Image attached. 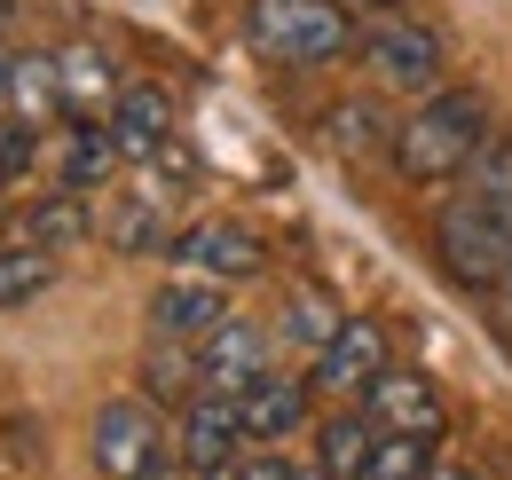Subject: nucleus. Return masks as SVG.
<instances>
[{
	"mask_svg": "<svg viewBox=\"0 0 512 480\" xmlns=\"http://www.w3.org/2000/svg\"><path fill=\"white\" fill-rule=\"evenodd\" d=\"M489 134H497V111H489V95L481 87H434V95H418V111L394 126V174L402 181H465L473 174V158L489 150Z\"/></svg>",
	"mask_w": 512,
	"mask_h": 480,
	"instance_id": "f257e3e1",
	"label": "nucleus"
},
{
	"mask_svg": "<svg viewBox=\"0 0 512 480\" xmlns=\"http://www.w3.org/2000/svg\"><path fill=\"white\" fill-rule=\"evenodd\" d=\"M363 40L347 0H245V48L276 71H323L347 63Z\"/></svg>",
	"mask_w": 512,
	"mask_h": 480,
	"instance_id": "f03ea898",
	"label": "nucleus"
},
{
	"mask_svg": "<svg viewBox=\"0 0 512 480\" xmlns=\"http://www.w3.org/2000/svg\"><path fill=\"white\" fill-rule=\"evenodd\" d=\"M434 260L465 292H512V213H497L473 189L442 197L434 205Z\"/></svg>",
	"mask_w": 512,
	"mask_h": 480,
	"instance_id": "7ed1b4c3",
	"label": "nucleus"
},
{
	"mask_svg": "<svg viewBox=\"0 0 512 480\" xmlns=\"http://www.w3.org/2000/svg\"><path fill=\"white\" fill-rule=\"evenodd\" d=\"M87 457H95L103 480H174L182 473V449H174V433H166L150 394H111L95 410V425H87Z\"/></svg>",
	"mask_w": 512,
	"mask_h": 480,
	"instance_id": "20e7f679",
	"label": "nucleus"
},
{
	"mask_svg": "<svg viewBox=\"0 0 512 480\" xmlns=\"http://www.w3.org/2000/svg\"><path fill=\"white\" fill-rule=\"evenodd\" d=\"M355 63H363V79H371L379 95H434V87H449V40L434 24H418V16L363 24Z\"/></svg>",
	"mask_w": 512,
	"mask_h": 480,
	"instance_id": "39448f33",
	"label": "nucleus"
},
{
	"mask_svg": "<svg viewBox=\"0 0 512 480\" xmlns=\"http://www.w3.org/2000/svg\"><path fill=\"white\" fill-rule=\"evenodd\" d=\"M166 260H174L182 276H213V284H253V276H268V244H260V229L229 221V213L190 221L182 237L166 244Z\"/></svg>",
	"mask_w": 512,
	"mask_h": 480,
	"instance_id": "423d86ee",
	"label": "nucleus"
},
{
	"mask_svg": "<svg viewBox=\"0 0 512 480\" xmlns=\"http://www.w3.org/2000/svg\"><path fill=\"white\" fill-rule=\"evenodd\" d=\"M386 370V323L371 315H347L339 331H331V347L308 355V386H316L323 402H363V386Z\"/></svg>",
	"mask_w": 512,
	"mask_h": 480,
	"instance_id": "0eeeda50",
	"label": "nucleus"
},
{
	"mask_svg": "<svg viewBox=\"0 0 512 480\" xmlns=\"http://www.w3.org/2000/svg\"><path fill=\"white\" fill-rule=\"evenodd\" d=\"M276 370V331H260V323H245V315H229L221 331H205L197 339V378H205V394H245V386H260Z\"/></svg>",
	"mask_w": 512,
	"mask_h": 480,
	"instance_id": "6e6552de",
	"label": "nucleus"
},
{
	"mask_svg": "<svg viewBox=\"0 0 512 480\" xmlns=\"http://www.w3.org/2000/svg\"><path fill=\"white\" fill-rule=\"evenodd\" d=\"M174 449H182V473L205 480V473H229L253 441H245V418H237L229 394H197L182 410V425H174Z\"/></svg>",
	"mask_w": 512,
	"mask_h": 480,
	"instance_id": "1a4fd4ad",
	"label": "nucleus"
},
{
	"mask_svg": "<svg viewBox=\"0 0 512 480\" xmlns=\"http://www.w3.org/2000/svg\"><path fill=\"white\" fill-rule=\"evenodd\" d=\"M229 323V292L213 284V276H166L158 292H150V307H142V331L150 339H182V347H197L205 331H221Z\"/></svg>",
	"mask_w": 512,
	"mask_h": 480,
	"instance_id": "9d476101",
	"label": "nucleus"
},
{
	"mask_svg": "<svg viewBox=\"0 0 512 480\" xmlns=\"http://www.w3.org/2000/svg\"><path fill=\"white\" fill-rule=\"evenodd\" d=\"M237 418H245V441H253V449H284L292 433H308V425H316V386H308V378L268 370L260 386L237 394Z\"/></svg>",
	"mask_w": 512,
	"mask_h": 480,
	"instance_id": "9b49d317",
	"label": "nucleus"
},
{
	"mask_svg": "<svg viewBox=\"0 0 512 480\" xmlns=\"http://www.w3.org/2000/svg\"><path fill=\"white\" fill-rule=\"evenodd\" d=\"M363 410L379 418V433H426V441H442V425H449L442 394H434V378H418V370H394V362H386L379 378L363 386Z\"/></svg>",
	"mask_w": 512,
	"mask_h": 480,
	"instance_id": "f8f14e48",
	"label": "nucleus"
},
{
	"mask_svg": "<svg viewBox=\"0 0 512 480\" xmlns=\"http://www.w3.org/2000/svg\"><path fill=\"white\" fill-rule=\"evenodd\" d=\"M103 119H111V134H119L127 166H142V158H166V150H174V95H166V87H150V79L119 87V103H111Z\"/></svg>",
	"mask_w": 512,
	"mask_h": 480,
	"instance_id": "ddd939ff",
	"label": "nucleus"
},
{
	"mask_svg": "<svg viewBox=\"0 0 512 480\" xmlns=\"http://www.w3.org/2000/svg\"><path fill=\"white\" fill-rule=\"evenodd\" d=\"M103 244L127 252V260L166 252V244H174V229H166V197H158V189H119V197L103 205Z\"/></svg>",
	"mask_w": 512,
	"mask_h": 480,
	"instance_id": "4468645a",
	"label": "nucleus"
},
{
	"mask_svg": "<svg viewBox=\"0 0 512 480\" xmlns=\"http://www.w3.org/2000/svg\"><path fill=\"white\" fill-rule=\"evenodd\" d=\"M64 189H79V197H95V189H111V181L127 174V150H119V134H111V119H79L64 134Z\"/></svg>",
	"mask_w": 512,
	"mask_h": 480,
	"instance_id": "2eb2a0df",
	"label": "nucleus"
},
{
	"mask_svg": "<svg viewBox=\"0 0 512 480\" xmlns=\"http://www.w3.org/2000/svg\"><path fill=\"white\" fill-rule=\"evenodd\" d=\"M394 126L402 119H386L379 87H371V95H347V103L323 111V150H331V158H371V150H394Z\"/></svg>",
	"mask_w": 512,
	"mask_h": 480,
	"instance_id": "dca6fc26",
	"label": "nucleus"
},
{
	"mask_svg": "<svg viewBox=\"0 0 512 480\" xmlns=\"http://www.w3.org/2000/svg\"><path fill=\"white\" fill-rule=\"evenodd\" d=\"M371 449H379V418H371L363 402H339L331 418H316V465H323V473H339V480H363Z\"/></svg>",
	"mask_w": 512,
	"mask_h": 480,
	"instance_id": "f3484780",
	"label": "nucleus"
},
{
	"mask_svg": "<svg viewBox=\"0 0 512 480\" xmlns=\"http://www.w3.org/2000/svg\"><path fill=\"white\" fill-rule=\"evenodd\" d=\"M142 394H150L158 410H190L197 394H205L197 347H182V339H150V347H142Z\"/></svg>",
	"mask_w": 512,
	"mask_h": 480,
	"instance_id": "a211bd4d",
	"label": "nucleus"
},
{
	"mask_svg": "<svg viewBox=\"0 0 512 480\" xmlns=\"http://www.w3.org/2000/svg\"><path fill=\"white\" fill-rule=\"evenodd\" d=\"M56 71H64V111H111L119 103V71L95 40H71L56 48Z\"/></svg>",
	"mask_w": 512,
	"mask_h": 480,
	"instance_id": "6ab92c4d",
	"label": "nucleus"
},
{
	"mask_svg": "<svg viewBox=\"0 0 512 480\" xmlns=\"http://www.w3.org/2000/svg\"><path fill=\"white\" fill-rule=\"evenodd\" d=\"M339 323H347V315H339V300H331V292H316V284L284 292V307H276V339H284V347H300V355L331 347V331H339Z\"/></svg>",
	"mask_w": 512,
	"mask_h": 480,
	"instance_id": "aec40b11",
	"label": "nucleus"
},
{
	"mask_svg": "<svg viewBox=\"0 0 512 480\" xmlns=\"http://www.w3.org/2000/svg\"><path fill=\"white\" fill-rule=\"evenodd\" d=\"M103 229V213L95 205H79V189H56V197H40L32 213H24V237L48 244V252H64V244H87Z\"/></svg>",
	"mask_w": 512,
	"mask_h": 480,
	"instance_id": "412c9836",
	"label": "nucleus"
},
{
	"mask_svg": "<svg viewBox=\"0 0 512 480\" xmlns=\"http://www.w3.org/2000/svg\"><path fill=\"white\" fill-rule=\"evenodd\" d=\"M48 284H56V252L48 244H32V237L0 244V307H32Z\"/></svg>",
	"mask_w": 512,
	"mask_h": 480,
	"instance_id": "4be33fe9",
	"label": "nucleus"
},
{
	"mask_svg": "<svg viewBox=\"0 0 512 480\" xmlns=\"http://www.w3.org/2000/svg\"><path fill=\"white\" fill-rule=\"evenodd\" d=\"M16 111L40 126L64 119V71H56V56H32V48L16 56Z\"/></svg>",
	"mask_w": 512,
	"mask_h": 480,
	"instance_id": "5701e85b",
	"label": "nucleus"
},
{
	"mask_svg": "<svg viewBox=\"0 0 512 480\" xmlns=\"http://www.w3.org/2000/svg\"><path fill=\"white\" fill-rule=\"evenodd\" d=\"M426 465H434V441L426 433H379L363 480H426Z\"/></svg>",
	"mask_w": 512,
	"mask_h": 480,
	"instance_id": "b1692460",
	"label": "nucleus"
},
{
	"mask_svg": "<svg viewBox=\"0 0 512 480\" xmlns=\"http://www.w3.org/2000/svg\"><path fill=\"white\" fill-rule=\"evenodd\" d=\"M32 166H40V119L0 111V181H24Z\"/></svg>",
	"mask_w": 512,
	"mask_h": 480,
	"instance_id": "393cba45",
	"label": "nucleus"
},
{
	"mask_svg": "<svg viewBox=\"0 0 512 480\" xmlns=\"http://www.w3.org/2000/svg\"><path fill=\"white\" fill-rule=\"evenodd\" d=\"M300 465L292 457H276V449H253V457H237L229 473H205V480H292Z\"/></svg>",
	"mask_w": 512,
	"mask_h": 480,
	"instance_id": "a878e982",
	"label": "nucleus"
},
{
	"mask_svg": "<svg viewBox=\"0 0 512 480\" xmlns=\"http://www.w3.org/2000/svg\"><path fill=\"white\" fill-rule=\"evenodd\" d=\"M0 111H16V48L0 40Z\"/></svg>",
	"mask_w": 512,
	"mask_h": 480,
	"instance_id": "bb28decb",
	"label": "nucleus"
},
{
	"mask_svg": "<svg viewBox=\"0 0 512 480\" xmlns=\"http://www.w3.org/2000/svg\"><path fill=\"white\" fill-rule=\"evenodd\" d=\"M426 480H473V473H465V465H442V457H434V465H426Z\"/></svg>",
	"mask_w": 512,
	"mask_h": 480,
	"instance_id": "cd10ccee",
	"label": "nucleus"
},
{
	"mask_svg": "<svg viewBox=\"0 0 512 480\" xmlns=\"http://www.w3.org/2000/svg\"><path fill=\"white\" fill-rule=\"evenodd\" d=\"M292 480H339V473H323V465H300V473H292Z\"/></svg>",
	"mask_w": 512,
	"mask_h": 480,
	"instance_id": "c85d7f7f",
	"label": "nucleus"
}]
</instances>
